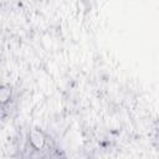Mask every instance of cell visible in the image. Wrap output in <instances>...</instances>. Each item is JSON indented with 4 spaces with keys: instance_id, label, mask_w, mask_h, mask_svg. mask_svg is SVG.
Segmentation results:
<instances>
[{
    "instance_id": "obj_1",
    "label": "cell",
    "mask_w": 159,
    "mask_h": 159,
    "mask_svg": "<svg viewBox=\"0 0 159 159\" xmlns=\"http://www.w3.org/2000/svg\"><path fill=\"white\" fill-rule=\"evenodd\" d=\"M29 143L32 149L41 150L46 144V135L42 130L35 128L29 133Z\"/></svg>"
},
{
    "instance_id": "obj_2",
    "label": "cell",
    "mask_w": 159,
    "mask_h": 159,
    "mask_svg": "<svg viewBox=\"0 0 159 159\" xmlns=\"http://www.w3.org/2000/svg\"><path fill=\"white\" fill-rule=\"evenodd\" d=\"M12 98V89L7 84L0 86V106L7 104Z\"/></svg>"
}]
</instances>
